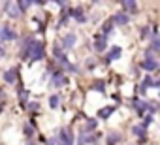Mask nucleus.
<instances>
[{
    "label": "nucleus",
    "mask_w": 160,
    "mask_h": 145,
    "mask_svg": "<svg viewBox=\"0 0 160 145\" xmlns=\"http://www.w3.org/2000/svg\"><path fill=\"white\" fill-rule=\"evenodd\" d=\"M151 49H152V51H160V36H156V38L152 40V43H151Z\"/></svg>",
    "instance_id": "obj_17"
},
{
    "label": "nucleus",
    "mask_w": 160,
    "mask_h": 145,
    "mask_svg": "<svg viewBox=\"0 0 160 145\" xmlns=\"http://www.w3.org/2000/svg\"><path fill=\"white\" fill-rule=\"evenodd\" d=\"M122 8H124L126 12H136V10H138V4L132 2V0H124V2H122Z\"/></svg>",
    "instance_id": "obj_9"
},
{
    "label": "nucleus",
    "mask_w": 160,
    "mask_h": 145,
    "mask_svg": "<svg viewBox=\"0 0 160 145\" xmlns=\"http://www.w3.org/2000/svg\"><path fill=\"white\" fill-rule=\"evenodd\" d=\"M6 8H10V12H8V13H10L12 17H17V15H19V12H21V10H19V6H10V4H6Z\"/></svg>",
    "instance_id": "obj_15"
},
{
    "label": "nucleus",
    "mask_w": 160,
    "mask_h": 145,
    "mask_svg": "<svg viewBox=\"0 0 160 145\" xmlns=\"http://www.w3.org/2000/svg\"><path fill=\"white\" fill-rule=\"evenodd\" d=\"M27 57H30L32 60H40L43 57V45L40 42H30V47L27 49Z\"/></svg>",
    "instance_id": "obj_1"
},
{
    "label": "nucleus",
    "mask_w": 160,
    "mask_h": 145,
    "mask_svg": "<svg viewBox=\"0 0 160 145\" xmlns=\"http://www.w3.org/2000/svg\"><path fill=\"white\" fill-rule=\"evenodd\" d=\"M94 47H96V51H104L106 49V36H98L94 42Z\"/></svg>",
    "instance_id": "obj_7"
},
{
    "label": "nucleus",
    "mask_w": 160,
    "mask_h": 145,
    "mask_svg": "<svg viewBox=\"0 0 160 145\" xmlns=\"http://www.w3.org/2000/svg\"><path fill=\"white\" fill-rule=\"evenodd\" d=\"M64 83V76L62 74H55L53 79H51V87H60Z\"/></svg>",
    "instance_id": "obj_8"
},
{
    "label": "nucleus",
    "mask_w": 160,
    "mask_h": 145,
    "mask_svg": "<svg viewBox=\"0 0 160 145\" xmlns=\"http://www.w3.org/2000/svg\"><path fill=\"white\" fill-rule=\"evenodd\" d=\"M70 15H72V17H75L77 21H85V17H83V12H81V8H75V10H70Z\"/></svg>",
    "instance_id": "obj_10"
},
{
    "label": "nucleus",
    "mask_w": 160,
    "mask_h": 145,
    "mask_svg": "<svg viewBox=\"0 0 160 145\" xmlns=\"http://www.w3.org/2000/svg\"><path fill=\"white\" fill-rule=\"evenodd\" d=\"M143 68H145V70H154V68H156V62H154L152 58H147V60L143 62Z\"/></svg>",
    "instance_id": "obj_16"
},
{
    "label": "nucleus",
    "mask_w": 160,
    "mask_h": 145,
    "mask_svg": "<svg viewBox=\"0 0 160 145\" xmlns=\"http://www.w3.org/2000/svg\"><path fill=\"white\" fill-rule=\"evenodd\" d=\"M154 87H156V89H160V79H156V81H154Z\"/></svg>",
    "instance_id": "obj_22"
},
{
    "label": "nucleus",
    "mask_w": 160,
    "mask_h": 145,
    "mask_svg": "<svg viewBox=\"0 0 160 145\" xmlns=\"http://www.w3.org/2000/svg\"><path fill=\"white\" fill-rule=\"evenodd\" d=\"M58 139H60V145H73V138H72V132L70 130H60L58 134Z\"/></svg>",
    "instance_id": "obj_2"
},
{
    "label": "nucleus",
    "mask_w": 160,
    "mask_h": 145,
    "mask_svg": "<svg viewBox=\"0 0 160 145\" xmlns=\"http://www.w3.org/2000/svg\"><path fill=\"white\" fill-rule=\"evenodd\" d=\"M49 106L55 109V108L58 106V96H51V98H49Z\"/></svg>",
    "instance_id": "obj_19"
},
{
    "label": "nucleus",
    "mask_w": 160,
    "mask_h": 145,
    "mask_svg": "<svg viewBox=\"0 0 160 145\" xmlns=\"http://www.w3.org/2000/svg\"><path fill=\"white\" fill-rule=\"evenodd\" d=\"M4 79H6V83H15V70H8L4 74Z\"/></svg>",
    "instance_id": "obj_11"
},
{
    "label": "nucleus",
    "mask_w": 160,
    "mask_h": 145,
    "mask_svg": "<svg viewBox=\"0 0 160 145\" xmlns=\"http://www.w3.org/2000/svg\"><path fill=\"white\" fill-rule=\"evenodd\" d=\"M0 34H2V40H4V42H12V40H15V38H17V34L10 28V25H4V27H2V30H0Z\"/></svg>",
    "instance_id": "obj_3"
},
{
    "label": "nucleus",
    "mask_w": 160,
    "mask_h": 145,
    "mask_svg": "<svg viewBox=\"0 0 160 145\" xmlns=\"http://www.w3.org/2000/svg\"><path fill=\"white\" fill-rule=\"evenodd\" d=\"M134 108L138 109V113H139V115H143V111H145V108H147V104H143L141 100H136V102H134Z\"/></svg>",
    "instance_id": "obj_12"
},
{
    "label": "nucleus",
    "mask_w": 160,
    "mask_h": 145,
    "mask_svg": "<svg viewBox=\"0 0 160 145\" xmlns=\"http://www.w3.org/2000/svg\"><path fill=\"white\" fill-rule=\"evenodd\" d=\"M130 19H128V15L126 13H117L115 17H113V23H117V25H126Z\"/></svg>",
    "instance_id": "obj_6"
},
{
    "label": "nucleus",
    "mask_w": 160,
    "mask_h": 145,
    "mask_svg": "<svg viewBox=\"0 0 160 145\" xmlns=\"http://www.w3.org/2000/svg\"><path fill=\"white\" fill-rule=\"evenodd\" d=\"M17 6H19V10H21V12H23V10H25V8H28V6H30V2H27V0H23V2H19V4H17Z\"/></svg>",
    "instance_id": "obj_20"
},
{
    "label": "nucleus",
    "mask_w": 160,
    "mask_h": 145,
    "mask_svg": "<svg viewBox=\"0 0 160 145\" xmlns=\"http://www.w3.org/2000/svg\"><path fill=\"white\" fill-rule=\"evenodd\" d=\"M121 55H122V49L121 47H111V51H109V57H108V62L109 60H117V58H121Z\"/></svg>",
    "instance_id": "obj_4"
},
{
    "label": "nucleus",
    "mask_w": 160,
    "mask_h": 145,
    "mask_svg": "<svg viewBox=\"0 0 160 145\" xmlns=\"http://www.w3.org/2000/svg\"><path fill=\"white\" fill-rule=\"evenodd\" d=\"M147 87H154V81H152L151 78H145V81H143V87H141V92H143Z\"/></svg>",
    "instance_id": "obj_18"
},
{
    "label": "nucleus",
    "mask_w": 160,
    "mask_h": 145,
    "mask_svg": "<svg viewBox=\"0 0 160 145\" xmlns=\"http://www.w3.org/2000/svg\"><path fill=\"white\" fill-rule=\"evenodd\" d=\"M113 111H115V108H111V106H109V108L100 109V113H98V115H100L102 119H108V117H109V113H113Z\"/></svg>",
    "instance_id": "obj_13"
},
{
    "label": "nucleus",
    "mask_w": 160,
    "mask_h": 145,
    "mask_svg": "<svg viewBox=\"0 0 160 145\" xmlns=\"http://www.w3.org/2000/svg\"><path fill=\"white\" fill-rule=\"evenodd\" d=\"M75 40H77V38H75V34H68V36L64 38L62 45H64L66 49H70V47H73V45H75Z\"/></svg>",
    "instance_id": "obj_5"
},
{
    "label": "nucleus",
    "mask_w": 160,
    "mask_h": 145,
    "mask_svg": "<svg viewBox=\"0 0 160 145\" xmlns=\"http://www.w3.org/2000/svg\"><path fill=\"white\" fill-rule=\"evenodd\" d=\"M132 132H134L138 138H145V126H134Z\"/></svg>",
    "instance_id": "obj_14"
},
{
    "label": "nucleus",
    "mask_w": 160,
    "mask_h": 145,
    "mask_svg": "<svg viewBox=\"0 0 160 145\" xmlns=\"http://www.w3.org/2000/svg\"><path fill=\"white\" fill-rule=\"evenodd\" d=\"M94 89H96V91H104V85H102V83H100V81H98V83H96V85H94Z\"/></svg>",
    "instance_id": "obj_21"
}]
</instances>
